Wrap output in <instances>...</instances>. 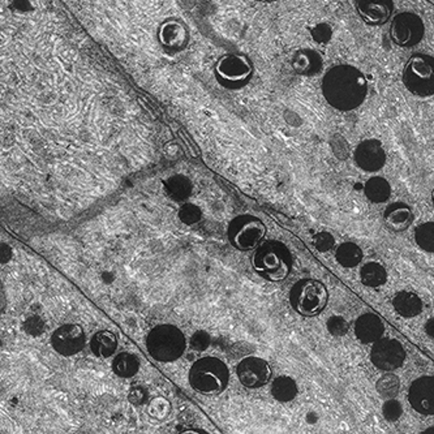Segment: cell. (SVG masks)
<instances>
[{
  "label": "cell",
  "mask_w": 434,
  "mask_h": 434,
  "mask_svg": "<svg viewBox=\"0 0 434 434\" xmlns=\"http://www.w3.org/2000/svg\"><path fill=\"white\" fill-rule=\"evenodd\" d=\"M251 262L257 274L274 283L285 280L292 270L291 252L280 241H267L260 245Z\"/></svg>",
  "instance_id": "3957f363"
},
{
  "label": "cell",
  "mask_w": 434,
  "mask_h": 434,
  "mask_svg": "<svg viewBox=\"0 0 434 434\" xmlns=\"http://www.w3.org/2000/svg\"><path fill=\"white\" fill-rule=\"evenodd\" d=\"M188 380L194 391L209 397L219 395L229 386V366L218 358H201L193 362Z\"/></svg>",
  "instance_id": "7a4b0ae2"
},
{
  "label": "cell",
  "mask_w": 434,
  "mask_h": 434,
  "mask_svg": "<svg viewBox=\"0 0 434 434\" xmlns=\"http://www.w3.org/2000/svg\"><path fill=\"white\" fill-rule=\"evenodd\" d=\"M218 74L229 83H242L245 81L251 73L252 67L249 61L241 56H227L219 61L217 67Z\"/></svg>",
  "instance_id": "2e32d148"
},
{
  "label": "cell",
  "mask_w": 434,
  "mask_h": 434,
  "mask_svg": "<svg viewBox=\"0 0 434 434\" xmlns=\"http://www.w3.org/2000/svg\"><path fill=\"white\" fill-rule=\"evenodd\" d=\"M432 201H433V205H434V189H433V193H432Z\"/></svg>",
  "instance_id": "8d00e7d4"
},
{
  "label": "cell",
  "mask_w": 434,
  "mask_h": 434,
  "mask_svg": "<svg viewBox=\"0 0 434 434\" xmlns=\"http://www.w3.org/2000/svg\"><path fill=\"white\" fill-rule=\"evenodd\" d=\"M146 398H147V394H146L144 389H141V387H134L130 393V400H131V403L136 404V406L144 404L145 402H146Z\"/></svg>",
  "instance_id": "1f68e13d"
},
{
  "label": "cell",
  "mask_w": 434,
  "mask_h": 434,
  "mask_svg": "<svg viewBox=\"0 0 434 434\" xmlns=\"http://www.w3.org/2000/svg\"><path fill=\"white\" fill-rule=\"evenodd\" d=\"M86 335L83 327L74 324H65L58 327L51 335V346L61 356H74L84 350Z\"/></svg>",
  "instance_id": "30bf717a"
},
{
  "label": "cell",
  "mask_w": 434,
  "mask_h": 434,
  "mask_svg": "<svg viewBox=\"0 0 434 434\" xmlns=\"http://www.w3.org/2000/svg\"><path fill=\"white\" fill-rule=\"evenodd\" d=\"M399 387H400V381H399L398 375L393 373H386L375 384L377 393L381 397L387 399L397 397V394L399 393Z\"/></svg>",
  "instance_id": "4316f807"
},
{
  "label": "cell",
  "mask_w": 434,
  "mask_h": 434,
  "mask_svg": "<svg viewBox=\"0 0 434 434\" xmlns=\"http://www.w3.org/2000/svg\"><path fill=\"white\" fill-rule=\"evenodd\" d=\"M403 84L417 96L434 94V58L428 54L412 55L403 70Z\"/></svg>",
  "instance_id": "8992f818"
},
{
  "label": "cell",
  "mask_w": 434,
  "mask_h": 434,
  "mask_svg": "<svg viewBox=\"0 0 434 434\" xmlns=\"http://www.w3.org/2000/svg\"><path fill=\"white\" fill-rule=\"evenodd\" d=\"M266 234L265 225L252 216L235 218L229 227V240L239 251L254 249Z\"/></svg>",
  "instance_id": "52a82bcc"
},
{
  "label": "cell",
  "mask_w": 434,
  "mask_h": 434,
  "mask_svg": "<svg viewBox=\"0 0 434 434\" xmlns=\"http://www.w3.org/2000/svg\"><path fill=\"white\" fill-rule=\"evenodd\" d=\"M415 241L422 251L434 254V222L419 225L415 229Z\"/></svg>",
  "instance_id": "484cf974"
},
{
  "label": "cell",
  "mask_w": 434,
  "mask_h": 434,
  "mask_svg": "<svg viewBox=\"0 0 434 434\" xmlns=\"http://www.w3.org/2000/svg\"><path fill=\"white\" fill-rule=\"evenodd\" d=\"M327 330L333 337H344L349 330H350V324L349 321L342 317V316H333L327 320Z\"/></svg>",
  "instance_id": "83f0119b"
},
{
  "label": "cell",
  "mask_w": 434,
  "mask_h": 434,
  "mask_svg": "<svg viewBox=\"0 0 434 434\" xmlns=\"http://www.w3.org/2000/svg\"><path fill=\"white\" fill-rule=\"evenodd\" d=\"M393 307L404 318H412L422 313V299L410 291H400L393 298Z\"/></svg>",
  "instance_id": "d6986e66"
},
{
  "label": "cell",
  "mask_w": 434,
  "mask_h": 434,
  "mask_svg": "<svg viewBox=\"0 0 434 434\" xmlns=\"http://www.w3.org/2000/svg\"><path fill=\"white\" fill-rule=\"evenodd\" d=\"M210 344V337L206 331H197L191 338V346L196 351H205Z\"/></svg>",
  "instance_id": "4dcf8cb0"
},
{
  "label": "cell",
  "mask_w": 434,
  "mask_h": 434,
  "mask_svg": "<svg viewBox=\"0 0 434 434\" xmlns=\"http://www.w3.org/2000/svg\"><path fill=\"white\" fill-rule=\"evenodd\" d=\"M258 1H274V0H258Z\"/></svg>",
  "instance_id": "74e56055"
},
{
  "label": "cell",
  "mask_w": 434,
  "mask_h": 434,
  "mask_svg": "<svg viewBox=\"0 0 434 434\" xmlns=\"http://www.w3.org/2000/svg\"><path fill=\"white\" fill-rule=\"evenodd\" d=\"M393 0H356V11L369 25H382L391 17Z\"/></svg>",
  "instance_id": "5bb4252c"
},
{
  "label": "cell",
  "mask_w": 434,
  "mask_h": 434,
  "mask_svg": "<svg viewBox=\"0 0 434 434\" xmlns=\"http://www.w3.org/2000/svg\"><path fill=\"white\" fill-rule=\"evenodd\" d=\"M89 347L96 358L109 359L118 349V338L110 330H101L92 337Z\"/></svg>",
  "instance_id": "ac0fdd59"
},
{
  "label": "cell",
  "mask_w": 434,
  "mask_h": 434,
  "mask_svg": "<svg viewBox=\"0 0 434 434\" xmlns=\"http://www.w3.org/2000/svg\"><path fill=\"white\" fill-rule=\"evenodd\" d=\"M411 407L420 415H434V377L425 375L415 380L409 389Z\"/></svg>",
  "instance_id": "4fadbf2b"
},
{
  "label": "cell",
  "mask_w": 434,
  "mask_h": 434,
  "mask_svg": "<svg viewBox=\"0 0 434 434\" xmlns=\"http://www.w3.org/2000/svg\"><path fill=\"white\" fill-rule=\"evenodd\" d=\"M402 413H403L402 404L395 399H389L382 406V415L387 422H398L402 417Z\"/></svg>",
  "instance_id": "f1b7e54d"
},
{
  "label": "cell",
  "mask_w": 434,
  "mask_h": 434,
  "mask_svg": "<svg viewBox=\"0 0 434 434\" xmlns=\"http://www.w3.org/2000/svg\"><path fill=\"white\" fill-rule=\"evenodd\" d=\"M316 30L320 32L318 37H316V39H317L318 42H325L327 39H330V36H331V29H330V26H327L326 24L318 25Z\"/></svg>",
  "instance_id": "d6a6232c"
},
{
  "label": "cell",
  "mask_w": 434,
  "mask_h": 434,
  "mask_svg": "<svg viewBox=\"0 0 434 434\" xmlns=\"http://www.w3.org/2000/svg\"><path fill=\"white\" fill-rule=\"evenodd\" d=\"M112 371L121 378H132L140 371V362L131 352H121L112 360Z\"/></svg>",
  "instance_id": "603a6c76"
},
{
  "label": "cell",
  "mask_w": 434,
  "mask_h": 434,
  "mask_svg": "<svg viewBox=\"0 0 434 434\" xmlns=\"http://www.w3.org/2000/svg\"><path fill=\"white\" fill-rule=\"evenodd\" d=\"M384 222L393 232L406 231L413 222L412 209L404 203H393L385 209Z\"/></svg>",
  "instance_id": "e0dca14e"
},
{
  "label": "cell",
  "mask_w": 434,
  "mask_h": 434,
  "mask_svg": "<svg viewBox=\"0 0 434 434\" xmlns=\"http://www.w3.org/2000/svg\"><path fill=\"white\" fill-rule=\"evenodd\" d=\"M322 94L326 102L339 111L358 109L368 94L364 73L350 64L331 67L322 79Z\"/></svg>",
  "instance_id": "6da1fadb"
},
{
  "label": "cell",
  "mask_w": 434,
  "mask_h": 434,
  "mask_svg": "<svg viewBox=\"0 0 434 434\" xmlns=\"http://www.w3.org/2000/svg\"><path fill=\"white\" fill-rule=\"evenodd\" d=\"M236 375L247 389H260L270 381L271 368L264 359L249 356L238 364Z\"/></svg>",
  "instance_id": "8fae6325"
},
{
  "label": "cell",
  "mask_w": 434,
  "mask_h": 434,
  "mask_svg": "<svg viewBox=\"0 0 434 434\" xmlns=\"http://www.w3.org/2000/svg\"><path fill=\"white\" fill-rule=\"evenodd\" d=\"M329 302L325 285L316 279H302L289 291V304L302 317H316L322 313Z\"/></svg>",
  "instance_id": "5b68a950"
},
{
  "label": "cell",
  "mask_w": 434,
  "mask_h": 434,
  "mask_svg": "<svg viewBox=\"0 0 434 434\" xmlns=\"http://www.w3.org/2000/svg\"><path fill=\"white\" fill-rule=\"evenodd\" d=\"M424 433H426V434L434 433V426H431L429 429H426V431H424Z\"/></svg>",
  "instance_id": "d590c367"
},
{
  "label": "cell",
  "mask_w": 434,
  "mask_h": 434,
  "mask_svg": "<svg viewBox=\"0 0 434 434\" xmlns=\"http://www.w3.org/2000/svg\"><path fill=\"white\" fill-rule=\"evenodd\" d=\"M360 280L362 285L371 289L384 286L387 280L386 269L378 262H368L360 270Z\"/></svg>",
  "instance_id": "d4e9b609"
},
{
  "label": "cell",
  "mask_w": 434,
  "mask_h": 434,
  "mask_svg": "<svg viewBox=\"0 0 434 434\" xmlns=\"http://www.w3.org/2000/svg\"><path fill=\"white\" fill-rule=\"evenodd\" d=\"M425 26L416 13H398L390 26V38L400 48H410L422 42Z\"/></svg>",
  "instance_id": "ba28073f"
},
{
  "label": "cell",
  "mask_w": 434,
  "mask_h": 434,
  "mask_svg": "<svg viewBox=\"0 0 434 434\" xmlns=\"http://www.w3.org/2000/svg\"><path fill=\"white\" fill-rule=\"evenodd\" d=\"M384 333H385L384 321L377 314H362L355 322L356 338L364 344H373L382 338Z\"/></svg>",
  "instance_id": "9a60e30c"
},
{
  "label": "cell",
  "mask_w": 434,
  "mask_h": 434,
  "mask_svg": "<svg viewBox=\"0 0 434 434\" xmlns=\"http://www.w3.org/2000/svg\"><path fill=\"white\" fill-rule=\"evenodd\" d=\"M146 350L157 362H176L187 350V339L175 325H158L146 337Z\"/></svg>",
  "instance_id": "277c9868"
},
{
  "label": "cell",
  "mask_w": 434,
  "mask_h": 434,
  "mask_svg": "<svg viewBox=\"0 0 434 434\" xmlns=\"http://www.w3.org/2000/svg\"><path fill=\"white\" fill-rule=\"evenodd\" d=\"M193 209H194L193 206H187L185 210H184V214L181 216V218H183L185 222H188V223L196 222L197 218H198V211H197V210H193Z\"/></svg>",
  "instance_id": "836d02e7"
},
{
  "label": "cell",
  "mask_w": 434,
  "mask_h": 434,
  "mask_svg": "<svg viewBox=\"0 0 434 434\" xmlns=\"http://www.w3.org/2000/svg\"><path fill=\"white\" fill-rule=\"evenodd\" d=\"M322 58L320 54L312 50H304L296 55V59L293 61V67L298 72L302 74H316L321 72L322 70Z\"/></svg>",
  "instance_id": "7402d4cb"
},
{
  "label": "cell",
  "mask_w": 434,
  "mask_h": 434,
  "mask_svg": "<svg viewBox=\"0 0 434 434\" xmlns=\"http://www.w3.org/2000/svg\"><path fill=\"white\" fill-rule=\"evenodd\" d=\"M353 159L359 169L365 172H377L385 166L386 152L384 145L378 140H364L356 146Z\"/></svg>",
  "instance_id": "7c38bea8"
},
{
  "label": "cell",
  "mask_w": 434,
  "mask_h": 434,
  "mask_svg": "<svg viewBox=\"0 0 434 434\" xmlns=\"http://www.w3.org/2000/svg\"><path fill=\"white\" fill-rule=\"evenodd\" d=\"M371 360L377 369L393 372L403 365L406 360V351L397 339L381 338L373 343Z\"/></svg>",
  "instance_id": "9c48e42d"
},
{
  "label": "cell",
  "mask_w": 434,
  "mask_h": 434,
  "mask_svg": "<svg viewBox=\"0 0 434 434\" xmlns=\"http://www.w3.org/2000/svg\"><path fill=\"white\" fill-rule=\"evenodd\" d=\"M335 258H337L338 264L346 269L356 267L362 262V248L358 244L351 242V241L342 242L337 248Z\"/></svg>",
  "instance_id": "cb8c5ba5"
},
{
  "label": "cell",
  "mask_w": 434,
  "mask_h": 434,
  "mask_svg": "<svg viewBox=\"0 0 434 434\" xmlns=\"http://www.w3.org/2000/svg\"><path fill=\"white\" fill-rule=\"evenodd\" d=\"M364 193L371 203L382 204V203H386L391 196V185L385 178L373 176L365 183Z\"/></svg>",
  "instance_id": "ffe728a7"
},
{
  "label": "cell",
  "mask_w": 434,
  "mask_h": 434,
  "mask_svg": "<svg viewBox=\"0 0 434 434\" xmlns=\"http://www.w3.org/2000/svg\"><path fill=\"white\" fill-rule=\"evenodd\" d=\"M298 384L289 375H279L271 384V395L280 403H289L298 397Z\"/></svg>",
  "instance_id": "44dd1931"
},
{
  "label": "cell",
  "mask_w": 434,
  "mask_h": 434,
  "mask_svg": "<svg viewBox=\"0 0 434 434\" xmlns=\"http://www.w3.org/2000/svg\"><path fill=\"white\" fill-rule=\"evenodd\" d=\"M335 244V239L331 234L322 231V232H318L313 236V245L314 248L318 251V252H327L330 249H333Z\"/></svg>",
  "instance_id": "f546056e"
},
{
  "label": "cell",
  "mask_w": 434,
  "mask_h": 434,
  "mask_svg": "<svg viewBox=\"0 0 434 434\" xmlns=\"http://www.w3.org/2000/svg\"><path fill=\"white\" fill-rule=\"evenodd\" d=\"M424 330H425V334H426L428 337L434 339V317L433 318H429V320L425 322Z\"/></svg>",
  "instance_id": "e575fe53"
}]
</instances>
